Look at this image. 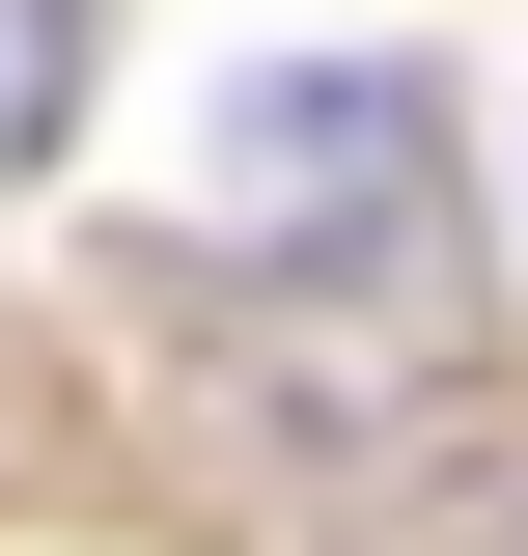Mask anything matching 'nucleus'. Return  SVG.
<instances>
[{
  "label": "nucleus",
  "mask_w": 528,
  "mask_h": 556,
  "mask_svg": "<svg viewBox=\"0 0 528 556\" xmlns=\"http://www.w3.org/2000/svg\"><path fill=\"white\" fill-rule=\"evenodd\" d=\"M390 167H417V84H251V112H223V223H251V251H362Z\"/></svg>",
  "instance_id": "nucleus-1"
},
{
  "label": "nucleus",
  "mask_w": 528,
  "mask_h": 556,
  "mask_svg": "<svg viewBox=\"0 0 528 556\" xmlns=\"http://www.w3.org/2000/svg\"><path fill=\"white\" fill-rule=\"evenodd\" d=\"M56 112H84V0H0V195L56 167Z\"/></svg>",
  "instance_id": "nucleus-2"
}]
</instances>
